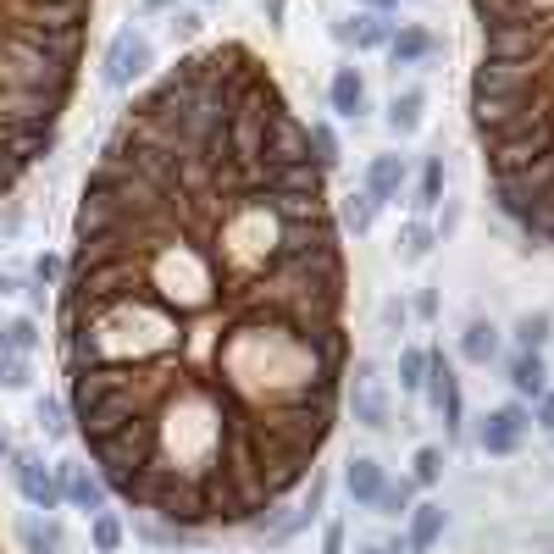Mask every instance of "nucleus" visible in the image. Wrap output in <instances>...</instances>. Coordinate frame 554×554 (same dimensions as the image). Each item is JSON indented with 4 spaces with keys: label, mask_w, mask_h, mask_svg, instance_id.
I'll use <instances>...</instances> for the list:
<instances>
[{
    "label": "nucleus",
    "mask_w": 554,
    "mask_h": 554,
    "mask_svg": "<svg viewBox=\"0 0 554 554\" xmlns=\"http://www.w3.org/2000/svg\"><path fill=\"white\" fill-rule=\"evenodd\" d=\"M438 477H444V444H422L416 449V471H410V482H416V488H433Z\"/></svg>",
    "instance_id": "cd10ccee"
},
{
    "label": "nucleus",
    "mask_w": 554,
    "mask_h": 554,
    "mask_svg": "<svg viewBox=\"0 0 554 554\" xmlns=\"http://www.w3.org/2000/svg\"><path fill=\"white\" fill-rule=\"evenodd\" d=\"M444 200V161H427L422 167V194H416V205H422V211H433V205Z\"/></svg>",
    "instance_id": "c85d7f7f"
},
{
    "label": "nucleus",
    "mask_w": 554,
    "mask_h": 554,
    "mask_svg": "<svg viewBox=\"0 0 554 554\" xmlns=\"http://www.w3.org/2000/svg\"><path fill=\"white\" fill-rule=\"evenodd\" d=\"M383 488H388L383 460H372V455H350V460H344V494H350V505L372 510L377 499H383Z\"/></svg>",
    "instance_id": "6e6552de"
},
{
    "label": "nucleus",
    "mask_w": 554,
    "mask_h": 554,
    "mask_svg": "<svg viewBox=\"0 0 554 554\" xmlns=\"http://www.w3.org/2000/svg\"><path fill=\"white\" fill-rule=\"evenodd\" d=\"M23 549H28V554H61V527H56V516H28V521H23Z\"/></svg>",
    "instance_id": "aec40b11"
},
{
    "label": "nucleus",
    "mask_w": 554,
    "mask_h": 554,
    "mask_svg": "<svg viewBox=\"0 0 554 554\" xmlns=\"http://www.w3.org/2000/svg\"><path fill=\"white\" fill-rule=\"evenodd\" d=\"M150 67H156L150 39L139 34V28H117L111 45H106V61H100V84H106V89H133Z\"/></svg>",
    "instance_id": "20e7f679"
},
{
    "label": "nucleus",
    "mask_w": 554,
    "mask_h": 554,
    "mask_svg": "<svg viewBox=\"0 0 554 554\" xmlns=\"http://www.w3.org/2000/svg\"><path fill=\"white\" fill-rule=\"evenodd\" d=\"M12 455H17V444H12V433L0 427V466H12Z\"/></svg>",
    "instance_id": "f704fd0d"
},
{
    "label": "nucleus",
    "mask_w": 554,
    "mask_h": 554,
    "mask_svg": "<svg viewBox=\"0 0 554 554\" xmlns=\"http://www.w3.org/2000/svg\"><path fill=\"white\" fill-rule=\"evenodd\" d=\"M61 272H67V261H56V255H39V261H34V277H39V289H50V283H56Z\"/></svg>",
    "instance_id": "2f4dec72"
},
{
    "label": "nucleus",
    "mask_w": 554,
    "mask_h": 554,
    "mask_svg": "<svg viewBox=\"0 0 554 554\" xmlns=\"http://www.w3.org/2000/svg\"><path fill=\"white\" fill-rule=\"evenodd\" d=\"M549 333H554V316H549V311H527V316L516 322V350H538V355H543Z\"/></svg>",
    "instance_id": "393cba45"
},
{
    "label": "nucleus",
    "mask_w": 554,
    "mask_h": 554,
    "mask_svg": "<svg viewBox=\"0 0 554 554\" xmlns=\"http://www.w3.org/2000/svg\"><path fill=\"white\" fill-rule=\"evenodd\" d=\"M422 394H427V405L438 410L444 438L466 433V394H460V377H455V366L444 361V350H427V383H422Z\"/></svg>",
    "instance_id": "39448f33"
},
{
    "label": "nucleus",
    "mask_w": 554,
    "mask_h": 554,
    "mask_svg": "<svg viewBox=\"0 0 554 554\" xmlns=\"http://www.w3.org/2000/svg\"><path fill=\"white\" fill-rule=\"evenodd\" d=\"M372 510H377V516H388V521H405L410 510H416V482H410V477L388 482V488H383V499H377Z\"/></svg>",
    "instance_id": "412c9836"
},
{
    "label": "nucleus",
    "mask_w": 554,
    "mask_h": 554,
    "mask_svg": "<svg viewBox=\"0 0 554 554\" xmlns=\"http://www.w3.org/2000/svg\"><path fill=\"white\" fill-rule=\"evenodd\" d=\"M56 477H61V494H67V505L89 510V516H100V510H106V482H100V471L78 466V460H61Z\"/></svg>",
    "instance_id": "1a4fd4ad"
},
{
    "label": "nucleus",
    "mask_w": 554,
    "mask_h": 554,
    "mask_svg": "<svg viewBox=\"0 0 554 554\" xmlns=\"http://www.w3.org/2000/svg\"><path fill=\"white\" fill-rule=\"evenodd\" d=\"M205 6H217V0H205Z\"/></svg>",
    "instance_id": "58836bf2"
},
{
    "label": "nucleus",
    "mask_w": 554,
    "mask_h": 554,
    "mask_svg": "<svg viewBox=\"0 0 554 554\" xmlns=\"http://www.w3.org/2000/svg\"><path fill=\"white\" fill-rule=\"evenodd\" d=\"M122 538H128V527H122L111 510H100V516H89V543H95V554H117Z\"/></svg>",
    "instance_id": "a878e982"
},
{
    "label": "nucleus",
    "mask_w": 554,
    "mask_h": 554,
    "mask_svg": "<svg viewBox=\"0 0 554 554\" xmlns=\"http://www.w3.org/2000/svg\"><path fill=\"white\" fill-rule=\"evenodd\" d=\"M410 527H405V543H410V554H433L438 543H444V527H449V510L438 505V499H422V505L410 510Z\"/></svg>",
    "instance_id": "9d476101"
},
{
    "label": "nucleus",
    "mask_w": 554,
    "mask_h": 554,
    "mask_svg": "<svg viewBox=\"0 0 554 554\" xmlns=\"http://www.w3.org/2000/svg\"><path fill=\"white\" fill-rule=\"evenodd\" d=\"M527 433H532V410L527 405H499V410L482 416L477 449H482V455H494V460H510L521 444H527Z\"/></svg>",
    "instance_id": "0eeeda50"
},
{
    "label": "nucleus",
    "mask_w": 554,
    "mask_h": 554,
    "mask_svg": "<svg viewBox=\"0 0 554 554\" xmlns=\"http://www.w3.org/2000/svg\"><path fill=\"white\" fill-rule=\"evenodd\" d=\"M333 39H344V45H355V50H383L388 39H394V28H388L383 12H355V23H338Z\"/></svg>",
    "instance_id": "ddd939ff"
},
{
    "label": "nucleus",
    "mask_w": 554,
    "mask_h": 554,
    "mask_svg": "<svg viewBox=\"0 0 554 554\" xmlns=\"http://www.w3.org/2000/svg\"><path fill=\"white\" fill-rule=\"evenodd\" d=\"M471 128L494 205L554 250V0H471Z\"/></svg>",
    "instance_id": "f03ea898"
},
{
    "label": "nucleus",
    "mask_w": 554,
    "mask_h": 554,
    "mask_svg": "<svg viewBox=\"0 0 554 554\" xmlns=\"http://www.w3.org/2000/svg\"><path fill=\"white\" fill-rule=\"evenodd\" d=\"M350 266L311 128L244 39L145 84L73 211L67 410L106 494L178 532L261 527L350 377Z\"/></svg>",
    "instance_id": "f257e3e1"
},
{
    "label": "nucleus",
    "mask_w": 554,
    "mask_h": 554,
    "mask_svg": "<svg viewBox=\"0 0 554 554\" xmlns=\"http://www.w3.org/2000/svg\"><path fill=\"white\" fill-rule=\"evenodd\" d=\"M355 6H361V12H383V17H388V12L399 6V0H355Z\"/></svg>",
    "instance_id": "c9c22d12"
},
{
    "label": "nucleus",
    "mask_w": 554,
    "mask_h": 554,
    "mask_svg": "<svg viewBox=\"0 0 554 554\" xmlns=\"http://www.w3.org/2000/svg\"><path fill=\"white\" fill-rule=\"evenodd\" d=\"M0 383L6 388H34V366H28V355H0Z\"/></svg>",
    "instance_id": "c756f323"
},
{
    "label": "nucleus",
    "mask_w": 554,
    "mask_h": 554,
    "mask_svg": "<svg viewBox=\"0 0 554 554\" xmlns=\"http://www.w3.org/2000/svg\"><path fill=\"white\" fill-rule=\"evenodd\" d=\"M538 427H543V433H554V388L538 399Z\"/></svg>",
    "instance_id": "72a5a7b5"
},
{
    "label": "nucleus",
    "mask_w": 554,
    "mask_h": 554,
    "mask_svg": "<svg viewBox=\"0 0 554 554\" xmlns=\"http://www.w3.org/2000/svg\"><path fill=\"white\" fill-rule=\"evenodd\" d=\"M311 145H316V161H322V167H333V161H338V139H333L327 122H311Z\"/></svg>",
    "instance_id": "7c9ffc66"
},
{
    "label": "nucleus",
    "mask_w": 554,
    "mask_h": 554,
    "mask_svg": "<svg viewBox=\"0 0 554 554\" xmlns=\"http://www.w3.org/2000/svg\"><path fill=\"white\" fill-rule=\"evenodd\" d=\"M95 0H0V200L50 156L78 95Z\"/></svg>",
    "instance_id": "7ed1b4c3"
},
{
    "label": "nucleus",
    "mask_w": 554,
    "mask_h": 554,
    "mask_svg": "<svg viewBox=\"0 0 554 554\" xmlns=\"http://www.w3.org/2000/svg\"><path fill=\"white\" fill-rule=\"evenodd\" d=\"M510 388H516L521 399H543L549 394V361H543L538 350H516L510 355Z\"/></svg>",
    "instance_id": "f8f14e48"
},
{
    "label": "nucleus",
    "mask_w": 554,
    "mask_h": 554,
    "mask_svg": "<svg viewBox=\"0 0 554 554\" xmlns=\"http://www.w3.org/2000/svg\"><path fill=\"white\" fill-rule=\"evenodd\" d=\"M327 100H333L338 117H350V122H355V117L366 111V78L355 73V67H338L333 84H327Z\"/></svg>",
    "instance_id": "4468645a"
},
{
    "label": "nucleus",
    "mask_w": 554,
    "mask_h": 554,
    "mask_svg": "<svg viewBox=\"0 0 554 554\" xmlns=\"http://www.w3.org/2000/svg\"><path fill=\"white\" fill-rule=\"evenodd\" d=\"M350 405H355V422H361V427L388 433V399H383V388H377V377H372V366H366V361H361V372H355Z\"/></svg>",
    "instance_id": "9b49d317"
},
{
    "label": "nucleus",
    "mask_w": 554,
    "mask_h": 554,
    "mask_svg": "<svg viewBox=\"0 0 554 554\" xmlns=\"http://www.w3.org/2000/svg\"><path fill=\"white\" fill-rule=\"evenodd\" d=\"M388 56H394V67H416V61H427L433 56V34H427V28H399L394 39H388Z\"/></svg>",
    "instance_id": "a211bd4d"
},
{
    "label": "nucleus",
    "mask_w": 554,
    "mask_h": 554,
    "mask_svg": "<svg viewBox=\"0 0 554 554\" xmlns=\"http://www.w3.org/2000/svg\"><path fill=\"white\" fill-rule=\"evenodd\" d=\"M377 205L383 200H372V194H350V200H344V217H338V228H350L355 239H361V233H372V222H377Z\"/></svg>",
    "instance_id": "b1692460"
},
{
    "label": "nucleus",
    "mask_w": 554,
    "mask_h": 554,
    "mask_svg": "<svg viewBox=\"0 0 554 554\" xmlns=\"http://www.w3.org/2000/svg\"><path fill=\"white\" fill-rule=\"evenodd\" d=\"M12 477H17V494H23L28 505L39 510V516H56V510L67 505L56 466H45V460H39L34 449H17V455H12Z\"/></svg>",
    "instance_id": "423d86ee"
},
{
    "label": "nucleus",
    "mask_w": 554,
    "mask_h": 554,
    "mask_svg": "<svg viewBox=\"0 0 554 554\" xmlns=\"http://www.w3.org/2000/svg\"><path fill=\"white\" fill-rule=\"evenodd\" d=\"M433 244H438V233L427 228V222H405V228H399V239H394V255L405 266H416V261H427V255H433Z\"/></svg>",
    "instance_id": "6ab92c4d"
},
{
    "label": "nucleus",
    "mask_w": 554,
    "mask_h": 554,
    "mask_svg": "<svg viewBox=\"0 0 554 554\" xmlns=\"http://www.w3.org/2000/svg\"><path fill=\"white\" fill-rule=\"evenodd\" d=\"M322 554H344V521H327L322 527Z\"/></svg>",
    "instance_id": "473e14b6"
},
{
    "label": "nucleus",
    "mask_w": 554,
    "mask_h": 554,
    "mask_svg": "<svg viewBox=\"0 0 554 554\" xmlns=\"http://www.w3.org/2000/svg\"><path fill=\"white\" fill-rule=\"evenodd\" d=\"M6 289H12V277H6V272H0V294H6Z\"/></svg>",
    "instance_id": "4c0bfd02"
},
{
    "label": "nucleus",
    "mask_w": 554,
    "mask_h": 554,
    "mask_svg": "<svg viewBox=\"0 0 554 554\" xmlns=\"http://www.w3.org/2000/svg\"><path fill=\"white\" fill-rule=\"evenodd\" d=\"M422 383H427V350L405 344V350H399V388H405V394H422Z\"/></svg>",
    "instance_id": "bb28decb"
},
{
    "label": "nucleus",
    "mask_w": 554,
    "mask_h": 554,
    "mask_svg": "<svg viewBox=\"0 0 554 554\" xmlns=\"http://www.w3.org/2000/svg\"><path fill=\"white\" fill-rule=\"evenodd\" d=\"M39 433H45L50 438V444H61V438H67V433H73V410H67V405H61V399H50V394H39Z\"/></svg>",
    "instance_id": "4be33fe9"
},
{
    "label": "nucleus",
    "mask_w": 554,
    "mask_h": 554,
    "mask_svg": "<svg viewBox=\"0 0 554 554\" xmlns=\"http://www.w3.org/2000/svg\"><path fill=\"white\" fill-rule=\"evenodd\" d=\"M399 189H405V156H372V167H366V194H372V200H394Z\"/></svg>",
    "instance_id": "dca6fc26"
},
{
    "label": "nucleus",
    "mask_w": 554,
    "mask_h": 554,
    "mask_svg": "<svg viewBox=\"0 0 554 554\" xmlns=\"http://www.w3.org/2000/svg\"><path fill=\"white\" fill-rule=\"evenodd\" d=\"M39 333H34V316H12L0 322V355H34Z\"/></svg>",
    "instance_id": "5701e85b"
},
{
    "label": "nucleus",
    "mask_w": 554,
    "mask_h": 554,
    "mask_svg": "<svg viewBox=\"0 0 554 554\" xmlns=\"http://www.w3.org/2000/svg\"><path fill=\"white\" fill-rule=\"evenodd\" d=\"M460 355H466L471 366H488V361L499 355V327L482 322V316H471L466 333H460Z\"/></svg>",
    "instance_id": "f3484780"
},
{
    "label": "nucleus",
    "mask_w": 554,
    "mask_h": 554,
    "mask_svg": "<svg viewBox=\"0 0 554 554\" xmlns=\"http://www.w3.org/2000/svg\"><path fill=\"white\" fill-rule=\"evenodd\" d=\"M355 554H383V549H377V543H361V549H355Z\"/></svg>",
    "instance_id": "e433bc0d"
},
{
    "label": "nucleus",
    "mask_w": 554,
    "mask_h": 554,
    "mask_svg": "<svg viewBox=\"0 0 554 554\" xmlns=\"http://www.w3.org/2000/svg\"><path fill=\"white\" fill-rule=\"evenodd\" d=\"M422 89H405V95H394L388 100V133H394V139H416V133H422Z\"/></svg>",
    "instance_id": "2eb2a0df"
}]
</instances>
